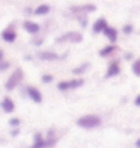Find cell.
I'll list each match as a JSON object with an SVG mask.
<instances>
[{"instance_id":"cell-10","label":"cell","mask_w":140,"mask_h":148,"mask_svg":"<svg viewBox=\"0 0 140 148\" xmlns=\"http://www.w3.org/2000/svg\"><path fill=\"white\" fill-rule=\"evenodd\" d=\"M38 58L41 60H45V62H53V60H57L59 55L54 51H48V50H44V51H39L38 53Z\"/></svg>"},{"instance_id":"cell-5","label":"cell","mask_w":140,"mask_h":148,"mask_svg":"<svg viewBox=\"0 0 140 148\" xmlns=\"http://www.w3.org/2000/svg\"><path fill=\"white\" fill-rule=\"evenodd\" d=\"M71 11L74 14H78V15H86V14H90V12L97 11V6L95 5H78V6H71Z\"/></svg>"},{"instance_id":"cell-24","label":"cell","mask_w":140,"mask_h":148,"mask_svg":"<svg viewBox=\"0 0 140 148\" xmlns=\"http://www.w3.org/2000/svg\"><path fill=\"white\" fill-rule=\"evenodd\" d=\"M134 104H136V106H139V107H140V94H139V95H137V97H136V100H134Z\"/></svg>"},{"instance_id":"cell-27","label":"cell","mask_w":140,"mask_h":148,"mask_svg":"<svg viewBox=\"0 0 140 148\" xmlns=\"http://www.w3.org/2000/svg\"><path fill=\"white\" fill-rule=\"evenodd\" d=\"M131 58H133L131 53H126V55H125V59H131Z\"/></svg>"},{"instance_id":"cell-1","label":"cell","mask_w":140,"mask_h":148,"mask_svg":"<svg viewBox=\"0 0 140 148\" xmlns=\"http://www.w3.org/2000/svg\"><path fill=\"white\" fill-rule=\"evenodd\" d=\"M77 125L82 127V129H95V127L101 125V118L98 115H93V113H89V115H83L77 119Z\"/></svg>"},{"instance_id":"cell-23","label":"cell","mask_w":140,"mask_h":148,"mask_svg":"<svg viewBox=\"0 0 140 148\" xmlns=\"http://www.w3.org/2000/svg\"><path fill=\"white\" fill-rule=\"evenodd\" d=\"M18 133H20L18 127H14V129H12V132H11V134H12V136H18Z\"/></svg>"},{"instance_id":"cell-11","label":"cell","mask_w":140,"mask_h":148,"mask_svg":"<svg viewBox=\"0 0 140 148\" xmlns=\"http://www.w3.org/2000/svg\"><path fill=\"white\" fill-rule=\"evenodd\" d=\"M109 26V23H107V20H105L104 17H101V18H98L95 23H93V26H92V30H93V33H103L104 32V29Z\"/></svg>"},{"instance_id":"cell-2","label":"cell","mask_w":140,"mask_h":148,"mask_svg":"<svg viewBox=\"0 0 140 148\" xmlns=\"http://www.w3.org/2000/svg\"><path fill=\"white\" fill-rule=\"evenodd\" d=\"M23 77H24V73H23V70L21 68H17L14 73L9 76V79L6 80V83H5V89L6 91H12V89H15L17 86H18V83L23 80Z\"/></svg>"},{"instance_id":"cell-8","label":"cell","mask_w":140,"mask_h":148,"mask_svg":"<svg viewBox=\"0 0 140 148\" xmlns=\"http://www.w3.org/2000/svg\"><path fill=\"white\" fill-rule=\"evenodd\" d=\"M27 95L29 98L32 100V101H35V103H42V94L41 91H39L38 88H35V86H27Z\"/></svg>"},{"instance_id":"cell-16","label":"cell","mask_w":140,"mask_h":148,"mask_svg":"<svg viewBox=\"0 0 140 148\" xmlns=\"http://www.w3.org/2000/svg\"><path fill=\"white\" fill-rule=\"evenodd\" d=\"M50 11H51L50 5H39V6H36V9L33 11V14H35V15H39V17H42V15H47Z\"/></svg>"},{"instance_id":"cell-9","label":"cell","mask_w":140,"mask_h":148,"mask_svg":"<svg viewBox=\"0 0 140 148\" xmlns=\"http://www.w3.org/2000/svg\"><path fill=\"white\" fill-rule=\"evenodd\" d=\"M23 29L27 32V33H30V35H36V33L41 30V26H39L38 23H35V21H24L23 23Z\"/></svg>"},{"instance_id":"cell-4","label":"cell","mask_w":140,"mask_h":148,"mask_svg":"<svg viewBox=\"0 0 140 148\" xmlns=\"http://www.w3.org/2000/svg\"><path fill=\"white\" fill-rule=\"evenodd\" d=\"M84 85L83 79H71V80H62L57 83V89L59 91H69V89H77L80 86Z\"/></svg>"},{"instance_id":"cell-26","label":"cell","mask_w":140,"mask_h":148,"mask_svg":"<svg viewBox=\"0 0 140 148\" xmlns=\"http://www.w3.org/2000/svg\"><path fill=\"white\" fill-rule=\"evenodd\" d=\"M3 56H5V53H3V50H2V49H0V62L3 60Z\"/></svg>"},{"instance_id":"cell-6","label":"cell","mask_w":140,"mask_h":148,"mask_svg":"<svg viewBox=\"0 0 140 148\" xmlns=\"http://www.w3.org/2000/svg\"><path fill=\"white\" fill-rule=\"evenodd\" d=\"M0 36H2V39H3L5 42H14L15 39H17V32H15L14 27H12V24H9L6 29L2 30Z\"/></svg>"},{"instance_id":"cell-20","label":"cell","mask_w":140,"mask_h":148,"mask_svg":"<svg viewBox=\"0 0 140 148\" xmlns=\"http://www.w3.org/2000/svg\"><path fill=\"white\" fill-rule=\"evenodd\" d=\"M20 123H21V121H20V118H11V119H9V125H11V127H18Z\"/></svg>"},{"instance_id":"cell-7","label":"cell","mask_w":140,"mask_h":148,"mask_svg":"<svg viewBox=\"0 0 140 148\" xmlns=\"http://www.w3.org/2000/svg\"><path fill=\"white\" fill-rule=\"evenodd\" d=\"M121 73V64H119V60H111L107 66V71H105V79H111L118 76V74Z\"/></svg>"},{"instance_id":"cell-13","label":"cell","mask_w":140,"mask_h":148,"mask_svg":"<svg viewBox=\"0 0 140 148\" xmlns=\"http://www.w3.org/2000/svg\"><path fill=\"white\" fill-rule=\"evenodd\" d=\"M30 148H47L45 147V139L42 138V133H35L33 134V144Z\"/></svg>"},{"instance_id":"cell-3","label":"cell","mask_w":140,"mask_h":148,"mask_svg":"<svg viewBox=\"0 0 140 148\" xmlns=\"http://www.w3.org/2000/svg\"><path fill=\"white\" fill-rule=\"evenodd\" d=\"M83 41V35L80 32H75V30H71V32H66L63 33V35H60L57 39H56V42L57 44H62V42H82Z\"/></svg>"},{"instance_id":"cell-21","label":"cell","mask_w":140,"mask_h":148,"mask_svg":"<svg viewBox=\"0 0 140 148\" xmlns=\"http://www.w3.org/2000/svg\"><path fill=\"white\" fill-rule=\"evenodd\" d=\"M9 68V62H6V60H2V62H0V73L2 71H6Z\"/></svg>"},{"instance_id":"cell-18","label":"cell","mask_w":140,"mask_h":148,"mask_svg":"<svg viewBox=\"0 0 140 148\" xmlns=\"http://www.w3.org/2000/svg\"><path fill=\"white\" fill-rule=\"evenodd\" d=\"M131 70H133V73H134L136 76H139V77H140V59H136L134 62H133Z\"/></svg>"},{"instance_id":"cell-15","label":"cell","mask_w":140,"mask_h":148,"mask_svg":"<svg viewBox=\"0 0 140 148\" xmlns=\"http://www.w3.org/2000/svg\"><path fill=\"white\" fill-rule=\"evenodd\" d=\"M118 50V47L116 45H113V44H110V45H105V47H103L101 50H99V56H103V58H107V56H110V55H113Z\"/></svg>"},{"instance_id":"cell-19","label":"cell","mask_w":140,"mask_h":148,"mask_svg":"<svg viewBox=\"0 0 140 148\" xmlns=\"http://www.w3.org/2000/svg\"><path fill=\"white\" fill-rule=\"evenodd\" d=\"M41 80H42V83H51L53 82V76L51 74H42Z\"/></svg>"},{"instance_id":"cell-25","label":"cell","mask_w":140,"mask_h":148,"mask_svg":"<svg viewBox=\"0 0 140 148\" xmlns=\"http://www.w3.org/2000/svg\"><path fill=\"white\" fill-rule=\"evenodd\" d=\"M33 44H35V45H41L42 42H44V39H38V41H36V39H35V41H32Z\"/></svg>"},{"instance_id":"cell-14","label":"cell","mask_w":140,"mask_h":148,"mask_svg":"<svg viewBox=\"0 0 140 148\" xmlns=\"http://www.w3.org/2000/svg\"><path fill=\"white\" fill-rule=\"evenodd\" d=\"M104 35H105V38L107 39H110L111 42H115L116 39H118V30L115 29V27H110V26H107V27L104 29Z\"/></svg>"},{"instance_id":"cell-17","label":"cell","mask_w":140,"mask_h":148,"mask_svg":"<svg viewBox=\"0 0 140 148\" xmlns=\"http://www.w3.org/2000/svg\"><path fill=\"white\" fill-rule=\"evenodd\" d=\"M89 68V62H84V64H82L80 66H77V68H74L72 70V74H77V76H80V74H84V71Z\"/></svg>"},{"instance_id":"cell-22","label":"cell","mask_w":140,"mask_h":148,"mask_svg":"<svg viewBox=\"0 0 140 148\" xmlns=\"http://www.w3.org/2000/svg\"><path fill=\"white\" fill-rule=\"evenodd\" d=\"M131 32H133V26H131V24H125V26H124V33L130 35Z\"/></svg>"},{"instance_id":"cell-28","label":"cell","mask_w":140,"mask_h":148,"mask_svg":"<svg viewBox=\"0 0 140 148\" xmlns=\"http://www.w3.org/2000/svg\"><path fill=\"white\" fill-rule=\"evenodd\" d=\"M136 147H137V148H140V138L136 140Z\"/></svg>"},{"instance_id":"cell-12","label":"cell","mask_w":140,"mask_h":148,"mask_svg":"<svg viewBox=\"0 0 140 148\" xmlns=\"http://www.w3.org/2000/svg\"><path fill=\"white\" fill-rule=\"evenodd\" d=\"M0 107H2L6 113H12V112L15 110V103L12 101V98L5 97V98L2 100V103H0Z\"/></svg>"}]
</instances>
